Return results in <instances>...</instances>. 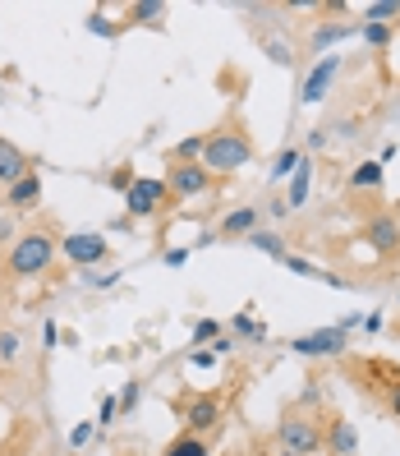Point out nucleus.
I'll return each mask as SVG.
<instances>
[{
  "instance_id": "1",
  "label": "nucleus",
  "mask_w": 400,
  "mask_h": 456,
  "mask_svg": "<svg viewBox=\"0 0 400 456\" xmlns=\"http://www.w3.org/2000/svg\"><path fill=\"white\" fill-rule=\"evenodd\" d=\"M198 162H203L207 175H235L239 167H249V162H253V139H249V129L235 125V120L221 125V129H212Z\"/></svg>"
},
{
  "instance_id": "2",
  "label": "nucleus",
  "mask_w": 400,
  "mask_h": 456,
  "mask_svg": "<svg viewBox=\"0 0 400 456\" xmlns=\"http://www.w3.org/2000/svg\"><path fill=\"white\" fill-rule=\"evenodd\" d=\"M56 249H60V240L51 235V231H23V235H14V245H10L5 273H10L14 281L46 277L51 263H56Z\"/></svg>"
},
{
  "instance_id": "3",
  "label": "nucleus",
  "mask_w": 400,
  "mask_h": 456,
  "mask_svg": "<svg viewBox=\"0 0 400 456\" xmlns=\"http://www.w3.org/2000/svg\"><path fill=\"white\" fill-rule=\"evenodd\" d=\"M166 203H175L171 199V190H166V180H152V175H139L124 190V217L129 222H143V217H156V212H166Z\"/></svg>"
},
{
  "instance_id": "4",
  "label": "nucleus",
  "mask_w": 400,
  "mask_h": 456,
  "mask_svg": "<svg viewBox=\"0 0 400 456\" xmlns=\"http://www.w3.org/2000/svg\"><path fill=\"white\" fill-rule=\"evenodd\" d=\"M276 443L285 447V452H295V456H313V452H323V428H317L313 419H304V415H285L281 424H276Z\"/></svg>"
},
{
  "instance_id": "5",
  "label": "nucleus",
  "mask_w": 400,
  "mask_h": 456,
  "mask_svg": "<svg viewBox=\"0 0 400 456\" xmlns=\"http://www.w3.org/2000/svg\"><path fill=\"white\" fill-rule=\"evenodd\" d=\"M60 254H65L74 267H97V263L111 258V240L97 235V231H74V235L60 240Z\"/></svg>"
},
{
  "instance_id": "6",
  "label": "nucleus",
  "mask_w": 400,
  "mask_h": 456,
  "mask_svg": "<svg viewBox=\"0 0 400 456\" xmlns=\"http://www.w3.org/2000/svg\"><path fill=\"white\" fill-rule=\"evenodd\" d=\"M290 351L304 355V360H323V355H345L350 351V337L336 332V328H317V332H304L290 341Z\"/></svg>"
},
{
  "instance_id": "7",
  "label": "nucleus",
  "mask_w": 400,
  "mask_h": 456,
  "mask_svg": "<svg viewBox=\"0 0 400 456\" xmlns=\"http://www.w3.org/2000/svg\"><path fill=\"white\" fill-rule=\"evenodd\" d=\"M166 190H171V199H198V194H207L212 190V175L203 171V162H175L171 171H166Z\"/></svg>"
},
{
  "instance_id": "8",
  "label": "nucleus",
  "mask_w": 400,
  "mask_h": 456,
  "mask_svg": "<svg viewBox=\"0 0 400 456\" xmlns=\"http://www.w3.org/2000/svg\"><path fill=\"white\" fill-rule=\"evenodd\" d=\"M364 245L372 254H382V258L400 254V217L396 212H378V217L364 222Z\"/></svg>"
},
{
  "instance_id": "9",
  "label": "nucleus",
  "mask_w": 400,
  "mask_h": 456,
  "mask_svg": "<svg viewBox=\"0 0 400 456\" xmlns=\"http://www.w3.org/2000/svg\"><path fill=\"white\" fill-rule=\"evenodd\" d=\"M221 415H226L221 396H189V401H184V434L203 438L207 428H217V424H221Z\"/></svg>"
},
{
  "instance_id": "10",
  "label": "nucleus",
  "mask_w": 400,
  "mask_h": 456,
  "mask_svg": "<svg viewBox=\"0 0 400 456\" xmlns=\"http://www.w3.org/2000/svg\"><path fill=\"white\" fill-rule=\"evenodd\" d=\"M336 74H340V56H336V51H332V56H317V65H313L308 78H304L300 102H304V106L327 102V93H332V84H336Z\"/></svg>"
},
{
  "instance_id": "11",
  "label": "nucleus",
  "mask_w": 400,
  "mask_h": 456,
  "mask_svg": "<svg viewBox=\"0 0 400 456\" xmlns=\"http://www.w3.org/2000/svg\"><path fill=\"white\" fill-rule=\"evenodd\" d=\"M28 171H33V162L23 157V148H19V143H10V139H0V184L10 190V184H14V180H23Z\"/></svg>"
},
{
  "instance_id": "12",
  "label": "nucleus",
  "mask_w": 400,
  "mask_h": 456,
  "mask_svg": "<svg viewBox=\"0 0 400 456\" xmlns=\"http://www.w3.org/2000/svg\"><path fill=\"white\" fill-rule=\"evenodd\" d=\"M37 199H42V175H37V171H28L23 180H14L10 190H5V203H10L14 212H28V208H37Z\"/></svg>"
},
{
  "instance_id": "13",
  "label": "nucleus",
  "mask_w": 400,
  "mask_h": 456,
  "mask_svg": "<svg viewBox=\"0 0 400 456\" xmlns=\"http://www.w3.org/2000/svg\"><path fill=\"white\" fill-rule=\"evenodd\" d=\"M258 231V208L249 203V208H235V212H226V217H221V235L226 240H239V235H253Z\"/></svg>"
},
{
  "instance_id": "14",
  "label": "nucleus",
  "mask_w": 400,
  "mask_h": 456,
  "mask_svg": "<svg viewBox=\"0 0 400 456\" xmlns=\"http://www.w3.org/2000/svg\"><path fill=\"white\" fill-rule=\"evenodd\" d=\"M308 190H313V157H304V167L290 175V194H285V208L290 212H300L308 203Z\"/></svg>"
},
{
  "instance_id": "15",
  "label": "nucleus",
  "mask_w": 400,
  "mask_h": 456,
  "mask_svg": "<svg viewBox=\"0 0 400 456\" xmlns=\"http://www.w3.org/2000/svg\"><path fill=\"white\" fill-rule=\"evenodd\" d=\"M230 337H235V341H253V346H262V341H267V323H258L253 309H239V314L230 318Z\"/></svg>"
},
{
  "instance_id": "16",
  "label": "nucleus",
  "mask_w": 400,
  "mask_h": 456,
  "mask_svg": "<svg viewBox=\"0 0 400 456\" xmlns=\"http://www.w3.org/2000/svg\"><path fill=\"white\" fill-rule=\"evenodd\" d=\"M285 267H290V273H295V277H313V281H327V286H345V277H332V273H323V267H317V263H308V258H300V254H285L281 258Z\"/></svg>"
},
{
  "instance_id": "17",
  "label": "nucleus",
  "mask_w": 400,
  "mask_h": 456,
  "mask_svg": "<svg viewBox=\"0 0 400 456\" xmlns=\"http://www.w3.org/2000/svg\"><path fill=\"white\" fill-rule=\"evenodd\" d=\"M304 157H308L304 148H281L276 162H272V171H267V180H290V175L304 167Z\"/></svg>"
},
{
  "instance_id": "18",
  "label": "nucleus",
  "mask_w": 400,
  "mask_h": 456,
  "mask_svg": "<svg viewBox=\"0 0 400 456\" xmlns=\"http://www.w3.org/2000/svg\"><path fill=\"white\" fill-rule=\"evenodd\" d=\"M382 162H359L355 171H350V190L355 194H364V190H382Z\"/></svg>"
},
{
  "instance_id": "19",
  "label": "nucleus",
  "mask_w": 400,
  "mask_h": 456,
  "mask_svg": "<svg viewBox=\"0 0 400 456\" xmlns=\"http://www.w3.org/2000/svg\"><path fill=\"white\" fill-rule=\"evenodd\" d=\"M345 37H355V28L350 23H317L313 28V51H327V46H336V42H345Z\"/></svg>"
},
{
  "instance_id": "20",
  "label": "nucleus",
  "mask_w": 400,
  "mask_h": 456,
  "mask_svg": "<svg viewBox=\"0 0 400 456\" xmlns=\"http://www.w3.org/2000/svg\"><path fill=\"white\" fill-rule=\"evenodd\" d=\"M249 245L262 249L267 258H285V254H290V249H285V235H281V231H267V226H258V231L249 235Z\"/></svg>"
},
{
  "instance_id": "21",
  "label": "nucleus",
  "mask_w": 400,
  "mask_h": 456,
  "mask_svg": "<svg viewBox=\"0 0 400 456\" xmlns=\"http://www.w3.org/2000/svg\"><path fill=\"white\" fill-rule=\"evenodd\" d=\"M332 452H336V456H355V452H359L355 424H332Z\"/></svg>"
},
{
  "instance_id": "22",
  "label": "nucleus",
  "mask_w": 400,
  "mask_h": 456,
  "mask_svg": "<svg viewBox=\"0 0 400 456\" xmlns=\"http://www.w3.org/2000/svg\"><path fill=\"white\" fill-rule=\"evenodd\" d=\"M162 14H166L162 0H139V5H129V23H139V28H143V23H152V28H156Z\"/></svg>"
},
{
  "instance_id": "23",
  "label": "nucleus",
  "mask_w": 400,
  "mask_h": 456,
  "mask_svg": "<svg viewBox=\"0 0 400 456\" xmlns=\"http://www.w3.org/2000/svg\"><path fill=\"white\" fill-rule=\"evenodd\" d=\"M162 456H212V447H207L203 438H194V434H180V438H175V443H171Z\"/></svg>"
},
{
  "instance_id": "24",
  "label": "nucleus",
  "mask_w": 400,
  "mask_h": 456,
  "mask_svg": "<svg viewBox=\"0 0 400 456\" xmlns=\"http://www.w3.org/2000/svg\"><path fill=\"white\" fill-rule=\"evenodd\" d=\"M400 14V0H372V5H364V23H391Z\"/></svg>"
},
{
  "instance_id": "25",
  "label": "nucleus",
  "mask_w": 400,
  "mask_h": 456,
  "mask_svg": "<svg viewBox=\"0 0 400 456\" xmlns=\"http://www.w3.org/2000/svg\"><path fill=\"white\" fill-rule=\"evenodd\" d=\"M88 33L101 37V42H116V37H120V23H111L101 10H92V14H88Z\"/></svg>"
},
{
  "instance_id": "26",
  "label": "nucleus",
  "mask_w": 400,
  "mask_h": 456,
  "mask_svg": "<svg viewBox=\"0 0 400 456\" xmlns=\"http://www.w3.org/2000/svg\"><path fill=\"white\" fill-rule=\"evenodd\" d=\"M203 143H207V134H189V139H180L175 143V162H194V157H203Z\"/></svg>"
},
{
  "instance_id": "27",
  "label": "nucleus",
  "mask_w": 400,
  "mask_h": 456,
  "mask_svg": "<svg viewBox=\"0 0 400 456\" xmlns=\"http://www.w3.org/2000/svg\"><path fill=\"white\" fill-rule=\"evenodd\" d=\"M359 37H364L372 51H382V46L391 42V23H364V28H359Z\"/></svg>"
},
{
  "instance_id": "28",
  "label": "nucleus",
  "mask_w": 400,
  "mask_h": 456,
  "mask_svg": "<svg viewBox=\"0 0 400 456\" xmlns=\"http://www.w3.org/2000/svg\"><path fill=\"white\" fill-rule=\"evenodd\" d=\"M116 419H120V396H101V406H97V419H92V424H97V428H111Z\"/></svg>"
},
{
  "instance_id": "29",
  "label": "nucleus",
  "mask_w": 400,
  "mask_h": 456,
  "mask_svg": "<svg viewBox=\"0 0 400 456\" xmlns=\"http://www.w3.org/2000/svg\"><path fill=\"white\" fill-rule=\"evenodd\" d=\"M19 360V332H0V364H14Z\"/></svg>"
},
{
  "instance_id": "30",
  "label": "nucleus",
  "mask_w": 400,
  "mask_h": 456,
  "mask_svg": "<svg viewBox=\"0 0 400 456\" xmlns=\"http://www.w3.org/2000/svg\"><path fill=\"white\" fill-rule=\"evenodd\" d=\"M92 428H97V424H74V428H69V452H84V447L92 443Z\"/></svg>"
},
{
  "instance_id": "31",
  "label": "nucleus",
  "mask_w": 400,
  "mask_h": 456,
  "mask_svg": "<svg viewBox=\"0 0 400 456\" xmlns=\"http://www.w3.org/2000/svg\"><path fill=\"white\" fill-rule=\"evenodd\" d=\"M139 401H143V383H124V387H120V415L133 411Z\"/></svg>"
},
{
  "instance_id": "32",
  "label": "nucleus",
  "mask_w": 400,
  "mask_h": 456,
  "mask_svg": "<svg viewBox=\"0 0 400 456\" xmlns=\"http://www.w3.org/2000/svg\"><path fill=\"white\" fill-rule=\"evenodd\" d=\"M217 332H221V323H217V318H198V323H194V346L212 341V337H217Z\"/></svg>"
},
{
  "instance_id": "33",
  "label": "nucleus",
  "mask_w": 400,
  "mask_h": 456,
  "mask_svg": "<svg viewBox=\"0 0 400 456\" xmlns=\"http://www.w3.org/2000/svg\"><path fill=\"white\" fill-rule=\"evenodd\" d=\"M120 281V273H84V286H92V290H111Z\"/></svg>"
},
{
  "instance_id": "34",
  "label": "nucleus",
  "mask_w": 400,
  "mask_h": 456,
  "mask_svg": "<svg viewBox=\"0 0 400 456\" xmlns=\"http://www.w3.org/2000/svg\"><path fill=\"white\" fill-rule=\"evenodd\" d=\"M267 56H272L276 65H290V61H295V56H290V46H285L281 37H272V42H267Z\"/></svg>"
},
{
  "instance_id": "35",
  "label": "nucleus",
  "mask_w": 400,
  "mask_h": 456,
  "mask_svg": "<svg viewBox=\"0 0 400 456\" xmlns=\"http://www.w3.org/2000/svg\"><path fill=\"white\" fill-rule=\"evenodd\" d=\"M133 180H139V175H133L129 167H120V171L111 175V190H120V194H124V190H129V184H133Z\"/></svg>"
},
{
  "instance_id": "36",
  "label": "nucleus",
  "mask_w": 400,
  "mask_h": 456,
  "mask_svg": "<svg viewBox=\"0 0 400 456\" xmlns=\"http://www.w3.org/2000/svg\"><path fill=\"white\" fill-rule=\"evenodd\" d=\"M323 148H327V129H313L304 139V152H323Z\"/></svg>"
},
{
  "instance_id": "37",
  "label": "nucleus",
  "mask_w": 400,
  "mask_h": 456,
  "mask_svg": "<svg viewBox=\"0 0 400 456\" xmlns=\"http://www.w3.org/2000/svg\"><path fill=\"white\" fill-rule=\"evenodd\" d=\"M217 360H221L217 351H194V355H189V364H194V369H212Z\"/></svg>"
},
{
  "instance_id": "38",
  "label": "nucleus",
  "mask_w": 400,
  "mask_h": 456,
  "mask_svg": "<svg viewBox=\"0 0 400 456\" xmlns=\"http://www.w3.org/2000/svg\"><path fill=\"white\" fill-rule=\"evenodd\" d=\"M162 263H166V267H184V263H189V249H166Z\"/></svg>"
},
{
  "instance_id": "39",
  "label": "nucleus",
  "mask_w": 400,
  "mask_h": 456,
  "mask_svg": "<svg viewBox=\"0 0 400 456\" xmlns=\"http://www.w3.org/2000/svg\"><path fill=\"white\" fill-rule=\"evenodd\" d=\"M217 355H230V351H239V341L235 337H217V346H212Z\"/></svg>"
},
{
  "instance_id": "40",
  "label": "nucleus",
  "mask_w": 400,
  "mask_h": 456,
  "mask_svg": "<svg viewBox=\"0 0 400 456\" xmlns=\"http://www.w3.org/2000/svg\"><path fill=\"white\" fill-rule=\"evenodd\" d=\"M267 217H290V208H285V199H272V203H267Z\"/></svg>"
},
{
  "instance_id": "41",
  "label": "nucleus",
  "mask_w": 400,
  "mask_h": 456,
  "mask_svg": "<svg viewBox=\"0 0 400 456\" xmlns=\"http://www.w3.org/2000/svg\"><path fill=\"white\" fill-rule=\"evenodd\" d=\"M364 332H368V337L382 332V314H364Z\"/></svg>"
},
{
  "instance_id": "42",
  "label": "nucleus",
  "mask_w": 400,
  "mask_h": 456,
  "mask_svg": "<svg viewBox=\"0 0 400 456\" xmlns=\"http://www.w3.org/2000/svg\"><path fill=\"white\" fill-rule=\"evenodd\" d=\"M42 341H46V346H60V328L46 323V328H42Z\"/></svg>"
},
{
  "instance_id": "43",
  "label": "nucleus",
  "mask_w": 400,
  "mask_h": 456,
  "mask_svg": "<svg viewBox=\"0 0 400 456\" xmlns=\"http://www.w3.org/2000/svg\"><path fill=\"white\" fill-rule=\"evenodd\" d=\"M387 411L400 419V383H396V387H391V396H387Z\"/></svg>"
},
{
  "instance_id": "44",
  "label": "nucleus",
  "mask_w": 400,
  "mask_h": 456,
  "mask_svg": "<svg viewBox=\"0 0 400 456\" xmlns=\"http://www.w3.org/2000/svg\"><path fill=\"white\" fill-rule=\"evenodd\" d=\"M0 240H14V217H0Z\"/></svg>"
},
{
  "instance_id": "45",
  "label": "nucleus",
  "mask_w": 400,
  "mask_h": 456,
  "mask_svg": "<svg viewBox=\"0 0 400 456\" xmlns=\"http://www.w3.org/2000/svg\"><path fill=\"white\" fill-rule=\"evenodd\" d=\"M272 456H295V452H285V447H281V452H272Z\"/></svg>"
}]
</instances>
